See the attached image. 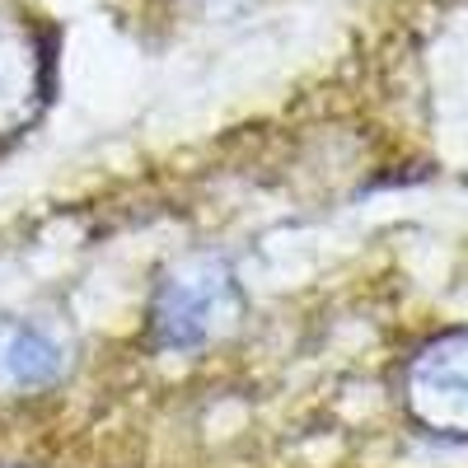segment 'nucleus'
<instances>
[{"mask_svg": "<svg viewBox=\"0 0 468 468\" xmlns=\"http://www.w3.org/2000/svg\"><path fill=\"white\" fill-rule=\"evenodd\" d=\"M244 314V286L220 258H183L150 291V342L160 351H207Z\"/></svg>", "mask_w": 468, "mask_h": 468, "instance_id": "f257e3e1", "label": "nucleus"}, {"mask_svg": "<svg viewBox=\"0 0 468 468\" xmlns=\"http://www.w3.org/2000/svg\"><path fill=\"white\" fill-rule=\"evenodd\" d=\"M403 408L426 436L468 445V328L436 333L408 356Z\"/></svg>", "mask_w": 468, "mask_h": 468, "instance_id": "f03ea898", "label": "nucleus"}, {"mask_svg": "<svg viewBox=\"0 0 468 468\" xmlns=\"http://www.w3.org/2000/svg\"><path fill=\"white\" fill-rule=\"evenodd\" d=\"M66 342L24 314H0V399H43L66 379Z\"/></svg>", "mask_w": 468, "mask_h": 468, "instance_id": "7ed1b4c3", "label": "nucleus"}, {"mask_svg": "<svg viewBox=\"0 0 468 468\" xmlns=\"http://www.w3.org/2000/svg\"><path fill=\"white\" fill-rule=\"evenodd\" d=\"M43 103V48L19 19H0V141L24 132Z\"/></svg>", "mask_w": 468, "mask_h": 468, "instance_id": "20e7f679", "label": "nucleus"}, {"mask_svg": "<svg viewBox=\"0 0 468 468\" xmlns=\"http://www.w3.org/2000/svg\"><path fill=\"white\" fill-rule=\"evenodd\" d=\"M174 5L183 15H192V19H229V15L249 10L253 0H174Z\"/></svg>", "mask_w": 468, "mask_h": 468, "instance_id": "39448f33", "label": "nucleus"}]
</instances>
